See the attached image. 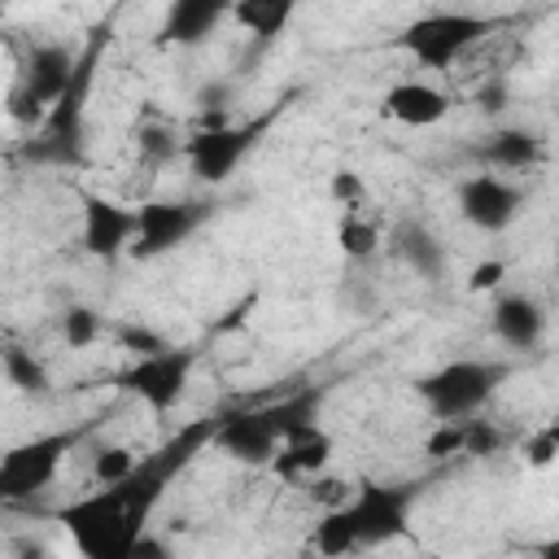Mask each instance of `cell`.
<instances>
[{
  "mask_svg": "<svg viewBox=\"0 0 559 559\" xmlns=\"http://www.w3.org/2000/svg\"><path fill=\"white\" fill-rule=\"evenodd\" d=\"M148 515H153V507L135 493L131 480L100 485L57 511V520L66 524V533L83 559H127L131 546L148 533Z\"/></svg>",
  "mask_w": 559,
  "mask_h": 559,
  "instance_id": "cell-1",
  "label": "cell"
},
{
  "mask_svg": "<svg viewBox=\"0 0 559 559\" xmlns=\"http://www.w3.org/2000/svg\"><path fill=\"white\" fill-rule=\"evenodd\" d=\"M319 402H323L319 389H297V393L280 397V406L266 402V406L231 411V415L218 419L214 445H218L227 459L245 463V467H266V463H275L280 445H284L297 428L319 424Z\"/></svg>",
  "mask_w": 559,
  "mask_h": 559,
  "instance_id": "cell-2",
  "label": "cell"
},
{
  "mask_svg": "<svg viewBox=\"0 0 559 559\" xmlns=\"http://www.w3.org/2000/svg\"><path fill=\"white\" fill-rule=\"evenodd\" d=\"M507 380L502 362H485V358H454L428 376L415 380L419 402L428 406V415L437 424H454V419H472Z\"/></svg>",
  "mask_w": 559,
  "mask_h": 559,
  "instance_id": "cell-3",
  "label": "cell"
},
{
  "mask_svg": "<svg viewBox=\"0 0 559 559\" xmlns=\"http://www.w3.org/2000/svg\"><path fill=\"white\" fill-rule=\"evenodd\" d=\"M96 428V419H83V424H70V428H57V432H44L35 441H22L13 445L4 459H0V498L4 502H22V498H35L61 467V459Z\"/></svg>",
  "mask_w": 559,
  "mask_h": 559,
  "instance_id": "cell-4",
  "label": "cell"
},
{
  "mask_svg": "<svg viewBox=\"0 0 559 559\" xmlns=\"http://www.w3.org/2000/svg\"><path fill=\"white\" fill-rule=\"evenodd\" d=\"M480 35H489V22L476 13H454V9H432L419 13L411 26H402L397 48L411 52L424 70H445L454 66Z\"/></svg>",
  "mask_w": 559,
  "mask_h": 559,
  "instance_id": "cell-5",
  "label": "cell"
},
{
  "mask_svg": "<svg viewBox=\"0 0 559 559\" xmlns=\"http://www.w3.org/2000/svg\"><path fill=\"white\" fill-rule=\"evenodd\" d=\"M419 502V485L402 480V485H384V480H354V498H349V515L358 528V546H384L411 533V511Z\"/></svg>",
  "mask_w": 559,
  "mask_h": 559,
  "instance_id": "cell-6",
  "label": "cell"
},
{
  "mask_svg": "<svg viewBox=\"0 0 559 559\" xmlns=\"http://www.w3.org/2000/svg\"><path fill=\"white\" fill-rule=\"evenodd\" d=\"M79 79V61H74V48L48 39V44H35L31 57H26V70H22V83L13 87V118L22 122H39L48 114V105H61L70 96Z\"/></svg>",
  "mask_w": 559,
  "mask_h": 559,
  "instance_id": "cell-7",
  "label": "cell"
},
{
  "mask_svg": "<svg viewBox=\"0 0 559 559\" xmlns=\"http://www.w3.org/2000/svg\"><path fill=\"white\" fill-rule=\"evenodd\" d=\"M192 367H197V349L170 345L166 354L135 358L127 371H118V389L135 393L153 415H166V411H175L183 402L188 380H192Z\"/></svg>",
  "mask_w": 559,
  "mask_h": 559,
  "instance_id": "cell-8",
  "label": "cell"
},
{
  "mask_svg": "<svg viewBox=\"0 0 559 559\" xmlns=\"http://www.w3.org/2000/svg\"><path fill=\"white\" fill-rule=\"evenodd\" d=\"M271 127V114L266 118H253L245 127H223V131H197L188 135V166L201 183H227L236 175V166L258 148V140L266 135Z\"/></svg>",
  "mask_w": 559,
  "mask_h": 559,
  "instance_id": "cell-9",
  "label": "cell"
},
{
  "mask_svg": "<svg viewBox=\"0 0 559 559\" xmlns=\"http://www.w3.org/2000/svg\"><path fill=\"white\" fill-rule=\"evenodd\" d=\"M205 205L201 201H144L135 210V240H131V258L148 262L162 258L170 249H179L201 223H205Z\"/></svg>",
  "mask_w": 559,
  "mask_h": 559,
  "instance_id": "cell-10",
  "label": "cell"
},
{
  "mask_svg": "<svg viewBox=\"0 0 559 559\" xmlns=\"http://www.w3.org/2000/svg\"><path fill=\"white\" fill-rule=\"evenodd\" d=\"M454 197H459L463 223H472L476 231H489V236L493 231H507L520 218V210H524V188L511 183V179H502V175H489V170L467 175Z\"/></svg>",
  "mask_w": 559,
  "mask_h": 559,
  "instance_id": "cell-11",
  "label": "cell"
},
{
  "mask_svg": "<svg viewBox=\"0 0 559 559\" xmlns=\"http://www.w3.org/2000/svg\"><path fill=\"white\" fill-rule=\"evenodd\" d=\"M83 249L100 262H114L118 253H131L135 240V210L100 197V192H83Z\"/></svg>",
  "mask_w": 559,
  "mask_h": 559,
  "instance_id": "cell-12",
  "label": "cell"
},
{
  "mask_svg": "<svg viewBox=\"0 0 559 559\" xmlns=\"http://www.w3.org/2000/svg\"><path fill=\"white\" fill-rule=\"evenodd\" d=\"M389 249H393V258H397V262H402L411 275H419L424 284L445 280L450 253H445V245H441V236H437L432 227H424V223L406 218V223H397V227H393Z\"/></svg>",
  "mask_w": 559,
  "mask_h": 559,
  "instance_id": "cell-13",
  "label": "cell"
},
{
  "mask_svg": "<svg viewBox=\"0 0 559 559\" xmlns=\"http://www.w3.org/2000/svg\"><path fill=\"white\" fill-rule=\"evenodd\" d=\"M489 323L507 349L524 354V349H537V341L546 332V310L528 293H498L489 306Z\"/></svg>",
  "mask_w": 559,
  "mask_h": 559,
  "instance_id": "cell-14",
  "label": "cell"
},
{
  "mask_svg": "<svg viewBox=\"0 0 559 559\" xmlns=\"http://www.w3.org/2000/svg\"><path fill=\"white\" fill-rule=\"evenodd\" d=\"M384 114L402 127H437L445 114H450V96L424 79H402L393 83L384 96H380Z\"/></svg>",
  "mask_w": 559,
  "mask_h": 559,
  "instance_id": "cell-15",
  "label": "cell"
},
{
  "mask_svg": "<svg viewBox=\"0 0 559 559\" xmlns=\"http://www.w3.org/2000/svg\"><path fill=\"white\" fill-rule=\"evenodd\" d=\"M472 157L485 170H528L542 162V140L524 127H498L480 135V144H472Z\"/></svg>",
  "mask_w": 559,
  "mask_h": 559,
  "instance_id": "cell-16",
  "label": "cell"
},
{
  "mask_svg": "<svg viewBox=\"0 0 559 559\" xmlns=\"http://www.w3.org/2000/svg\"><path fill=\"white\" fill-rule=\"evenodd\" d=\"M223 17H227L223 0H175L162 17V39L179 48H197L218 31Z\"/></svg>",
  "mask_w": 559,
  "mask_h": 559,
  "instance_id": "cell-17",
  "label": "cell"
},
{
  "mask_svg": "<svg viewBox=\"0 0 559 559\" xmlns=\"http://www.w3.org/2000/svg\"><path fill=\"white\" fill-rule=\"evenodd\" d=\"M328 459H332V432L323 424H306L280 445L275 472H284V476H319L328 467Z\"/></svg>",
  "mask_w": 559,
  "mask_h": 559,
  "instance_id": "cell-18",
  "label": "cell"
},
{
  "mask_svg": "<svg viewBox=\"0 0 559 559\" xmlns=\"http://www.w3.org/2000/svg\"><path fill=\"white\" fill-rule=\"evenodd\" d=\"M310 546L319 559H349L358 555V528H354V515H349V502L336 507V511H323L314 520V533H310Z\"/></svg>",
  "mask_w": 559,
  "mask_h": 559,
  "instance_id": "cell-19",
  "label": "cell"
},
{
  "mask_svg": "<svg viewBox=\"0 0 559 559\" xmlns=\"http://www.w3.org/2000/svg\"><path fill=\"white\" fill-rule=\"evenodd\" d=\"M231 17H236L253 39H275V35L288 26L293 4H288V0H245V4L231 9Z\"/></svg>",
  "mask_w": 559,
  "mask_h": 559,
  "instance_id": "cell-20",
  "label": "cell"
},
{
  "mask_svg": "<svg viewBox=\"0 0 559 559\" xmlns=\"http://www.w3.org/2000/svg\"><path fill=\"white\" fill-rule=\"evenodd\" d=\"M4 376L17 393H31V397H44L52 389V376L44 367V358H35L26 345H9L4 349Z\"/></svg>",
  "mask_w": 559,
  "mask_h": 559,
  "instance_id": "cell-21",
  "label": "cell"
},
{
  "mask_svg": "<svg viewBox=\"0 0 559 559\" xmlns=\"http://www.w3.org/2000/svg\"><path fill=\"white\" fill-rule=\"evenodd\" d=\"M336 245H341V253L349 262H362V258H371L380 249V227L371 218H362L358 210H345L341 223H336Z\"/></svg>",
  "mask_w": 559,
  "mask_h": 559,
  "instance_id": "cell-22",
  "label": "cell"
},
{
  "mask_svg": "<svg viewBox=\"0 0 559 559\" xmlns=\"http://www.w3.org/2000/svg\"><path fill=\"white\" fill-rule=\"evenodd\" d=\"M135 148H140V157H148V162H175L179 153H188V140H179V131L170 127V122H140L135 127Z\"/></svg>",
  "mask_w": 559,
  "mask_h": 559,
  "instance_id": "cell-23",
  "label": "cell"
},
{
  "mask_svg": "<svg viewBox=\"0 0 559 559\" xmlns=\"http://www.w3.org/2000/svg\"><path fill=\"white\" fill-rule=\"evenodd\" d=\"M135 454L127 445H96L92 450V480L96 485H122L135 476Z\"/></svg>",
  "mask_w": 559,
  "mask_h": 559,
  "instance_id": "cell-24",
  "label": "cell"
},
{
  "mask_svg": "<svg viewBox=\"0 0 559 559\" xmlns=\"http://www.w3.org/2000/svg\"><path fill=\"white\" fill-rule=\"evenodd\" d=\"M61 336L70 349H87L100 336V314L92 306H66L61 310Z\"/></svg>",
  "mask_w": 559,
  "mask_h": 559,
  "instance_id": "cell-25",
  "label": "cell"
},
{
  "mask_svg": "<svg viewBox=\"0 0 559 559\" xmlns=\"http://www.w3.org/2000/svg\"><path fill=\"white\" fill-rule=\"evenodd\" d=\"M118 345L135 358H153V354H166L170 341L162 332H153L148 323H118Z\"/></svg>",
  "mask_w": 559,
  "mask_h": 559,
  "instance_id": "cell-26",
  "label": "cell"
},
{
  "mask_svg": "<svg viewBox=\"0 0 559 559\" xmlns=\"http://www.w3.org/2000/svg\"><path fill=\"white\" fill-rule=\"evenodd\" d=\"M463 445H467V419H454V424H437L428 432L424 454L428 459H454V454H463Z\"/></svg>",
  "mask_w": 559,
  "mask_h": 559,
  "instance_id": "cell-27",
  "label": "cell"
},
{
  "mask_svg": "<svg viewBox=\"0 0 559 559\" xmlns=\"http://www.w3.org/2000/svg\"><path fill=\"white\" fill-rule=\"evenodd\" d=\"M306 498L319 502L323 511H336V507H345V502L354 498V485H349L345 476H328V472H319V476H310Z\"/></svg>",
  "mask_w": 559,
  "mask_h": 559,
  "instance_id": "cell-28",
  "label": "cell"
},
{
  "mask_svg": "<svg viewBox=\"0 0 559 559\" xmlns=\"http://www.w3.org/2000/svg\"><path fill=\"white\" fill-rule=\"evenodd\" d=\"M502 428L498 424H489V419H467V445H463V454H472V459H489V454H498L502 450Z\"/></svg>",
  "mask_w": 559,
  "mask_h": 559,
  "instance_id": "cell-29",
  "label": "cell"
},
{
  "mask_svg": "<svg viewBox=\"0 0 559 559\" xmlns=\"http://www.w3.org/2000/svg\"><path fill=\"white\" fill-rule=\"evenodd\" d=\"M328 188H332V201H341L345 210H358V201L367 197V183H362L358 170H336Z\"/></svg>",
  "mask_w": 559,
  "mask_h": 559,
  "instance_id": "cell-30",
  "label": "cell"
},
{
  "mask_svg": "<svg viewBox=\"0 0 559 559\" xmlns=\"http://www.w3.org/2000/svg\"><path fill=\"white\" fill-rule=\"evenodd\" d=\"M507 100H511V87H507L502 79H489V83H480V92H476V105H480L485 114H502Z\"/></svg>",
  "mask_w": 559,
  "mask_h": 559,
  "instance_id": "cell-31",
  "label": "cell"
},
{
  "mask_svg": "<svg viewBox=\"0 0 559 559\" xmlns=\"http://www.w3.org/2000/svg\"><path fill=\"white\" fill-rule=\"evenodd\" d=\"M502 275H507V266H502L498 258H493V262H480V266L467 275V288H472V293H489V288L502 284Z\"/></svg>",
  "mask_w": 559,
  "mask_h": 559,
  "instance_id": "cell-32",
  "label": "cell"
},
{
  "mask_svg": "<svg viewBox=\"0 0 559 559\" xmlns=\"http://www.w3.org/2000/svg\"><path fill=\"white\" fill-rule=\"evenodd\" d=\"M127 559H175V550H170V542H166V537H157V533L148 528V533L131 546V555H127Z\"/></svg>",
  "mask_w": 559,
  "mask_h": 559,
  "instance_id": "cell-33",
  "label": "cell"
},
{
  "mask_svg": "<svg viewBox=\"0 0 559 559\" xmlns=\"http://www.w3.org/2000/svg\"><path fill=\"white\" fill-rule=\"evenodd\" d=\"M533 559H559V537H546L533 546Z\"/></svg>",
  "mask_w": 559,
  "mask_h": 559,
  "instance_id": "cell-34",
  "label": "cell"
},
{
  "mask_svg": "<svg viewBox=\"0 0 559 559\" xmlns=\"http://www.w3.org/2000/svg\"><path fill=\"white\" fill-rule=\"evenodd\" d=\"M17 559H48V546H39V542H22V546H17Z\"/></svg>",
  "mask_w": 559,
  "mask_h": 559,
  "instance_id": "cell-35",
  "label": "cell"
},
{
  "mask_svg": "<svg viewBox=\"0 0 559 559\" xmlns=\"http://www.w3.org/2000/svg\"><path fill=\"white\" fill-rule=\"evenodd\" d=\"M349 559H358V555H349Z\"/></svg>",
  "mask_w": 559,
  "mask_h": 559,
  "instance_id": "cell-36",
  "label": "cell"
}]
</instances>
